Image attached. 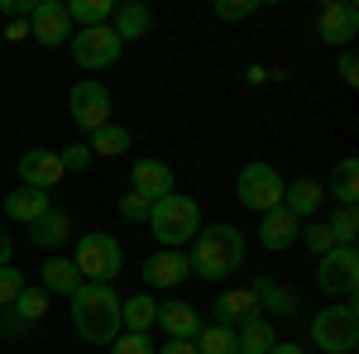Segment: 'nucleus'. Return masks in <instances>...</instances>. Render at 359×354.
I'll list each match as a JSON object with an SVG mask.
<instances>
[{"label": "nucleus", "mask_w": 359, "mask_h": 354, "mask_svg": "<svg viewBox=\"0 0 359 354\" xmlns=\"http://www.w3.org/2000/svg\"><path fill=\"white\" fill-rule=\"evenodd\" d=\"M245 264V230H235V225H201L192 240V254H187V268L192 278H206V282H221L230 273Z\"/></svg>", "instance_id": "obj_1"}, {"label": "nucleus", "mask_w": 359, "mask_h": 354, "mask_svg": "<svg viewBox=\"0 0 359 354\" xmlns=\"http://www.w3.org/2000/svg\"><path fill=\"white\" fill-rule=\"evenodd\" d=\"M67 301H72V326H77V335L86 345H111L120 335V297H115V287L82 282Z\"/></svg>", "instance_id": "obj_2"}, {"label": "nucleus", "mask_w": 359, "mask_h": 354, "mask_svg": "<svg viewBox=\"0 0 359 354\" xmlns=\"http://www.w3.org/2000/svg\"><path fill=\"white\" fill-rule=\"evenodd\" d=\"M149 230H154V240L163 249H182L201 230V206L192 196H182V191H168V196H158L149 206Z\"/></svg>", "instance_id": "obj_3"}, {"label": "nucleus", "mask_w": 359, "mask_h": 354, "mask_svg": "<svg viewBox=\"0 0 359 354\" xmlns=\"http://www.w3.org/2000/svg\"><path fill=\"white\" fill-rule=\"evenodd\" d=\"M72 268L82 273V282H106L111 287L115 278H120V268H125V249H120V240H111V235H82L77 240V254H72Z\"/></svg>", "instance_id": "obj_4"}, {"label": "nucleus", "mask_w": 359, "mask_h": 354, "mask_svg": "<svg viewBox=\"0 0 359 354\" xmlns=\"http://www.w3.org/2000/svg\"><path fill=\"white\" fill-rule=\"evenodd\" d=\"M311 345L326 354H350L359 345V311L345 301V306H321L311 316Z\"/></svg>", "instance_id": "obj_5"}, {"label": "nucleus", "mask_w": 359, "mask_h": 354, "mask_svg": "<svg viewBox=\"0 0 359 354\" xmlns=\"http://www.w3.org/2000/svg\"><path fill=\"white\" fill-rule=\"evenodd\" d=\"M283 172L273 163H245L240 168V177H235V196H240V206L254 211V216H264V211H273L283 206Z\"/></svg>", "instance_id": "obj_6"}, {"label": "nucleus", "mask_w": 359, "mask_h": 354, "mask_svg": "<svg viewBox=\"0 0 359 354\" xmlns=\"http://www.w3.org/2000/svg\"><path fill=\"white\" fill-rule=\"evenodd\" d=\"M120 53H125V43L115 39L111 25L72 29V57H77V67H86V72H106V67H115Z\"/></svg>", "instance_id": "obj_7"}, {"label": "nucleus", "mask_w": 359, "mask_h": 354, "mask_svg": "<svg viewBox=\"0 0 359 354\" xmlns=\"http://www.w3.org/2000/svg\"><path fill=\"white\" fill-rule=\"evenodd\" d=\"M316 287L326 297H355L359 287V254L350 245H335L331 254L316 259Z\"/></svg>", "instance_id": "obj_8"}, {"label": "nucleus", "mask_w": 359, "mask_h": 354, "mask_svg": "<svg viewBox=\"0 0 359 354\" xmlns=\"http://www.w3.org/2000/svg\"><path fill=\"white\" fill-rule=\"evenodd\" d=\"M67 110H72V120H77L82 135H96L101 125H111V91L86 77V82H77L67 91Z\"/></svg>", "instance_id": "obj_9"}, {"label": "nucleus", "mask_w": 359, "mask_h": 354, "mask_svg": "<svg viewBox=\"0 0 359 354\" xmlns=\"http://www.w3.org/2000/svg\"><path fill=\"white\" fill-rule=\"evenodd\" d=\"M29 39H34V43H43V48L72 43L67 5H57V0H34V10H29Z\"/></svg>", "instance_id": "obj_10"}, {"label": "nucleus", "mask_w": 359, "mask_h": 354, "mask_svg": "<svg viewBox=\"0 0 359 354\" xmlns=\"http://www.w3.org/2000/svg\"><path fill=\"white\" fill-rule=\"evenodd\" d=\"M316 34H321L326 43H335V48H350L355 34H359V10L350 0H331V5L321 10V20H316Z\"/></svg>", "instance_id": "obj_11"}, {"label": "nucleus", "mask_w": 359, "mask_h": 354, "mask_svg": "<svg viewBox=\"0 0 359 354\" xmlns=\"http://www.w3.org/2000/svg\"><path fill=\"white\" fill-rule=\"evenodd\" d=\"M62 177H67V172H62L53 149H29V154H20V182H25V187L53 191Z\"/></svg>", "instance_id": "obj_12"}, {"label": "nucleus", "mask_w": 359, "mask_h": 354, "mask_svg": "<svg viewBox=\"0 0 359 354\" xmlns=\"http://www.w3.org/2000/svg\"><path fill=\"white\" fill-rule=\"evenodd\" d=\"M187 278H192V268H187V254L182 249H158V254L144 259V282L149 287H177Z\"/></svg>", "instance_id": "obj_13"}, {"label": "nucleus", "mask_w": 359, "mask_h": 354, "mask_svg": "<svg viewBox=\"0 0 359 354\" xmlns=\"http://www.w3.org/2000/svg\"><path fill=\"white\" fill-rule=\"evenodd\" d=\"M154 326L168 330V340H196V330L206 326L201 321V311H196L192 301H158V316H154Z\"/></svg>", "instance_id": "obj_14"}, {"label": "nucleus", "mask_w": 359, "mask_h": 354, "mask_svg": "<svg viewBox=\"0 0 359 354\" xmlns=\"http://www.w3.org/2000/svg\"><path fill=\"white\" fill-rule=\"evenodd\" d=\"M297 230H302V220L292 216L287 206H273V211L259 216V245L269 249V254H283V249L297 240Z\"/></svg>", "instance_id": "obj_15"}, {"label": "nucleus", "mask_w": 359, "mask_h": 354, "mask_svg": "<svg viewBox=\"0 0 359 354\" xmlns=\"http://www.w3.org/2000/svg\"><path fill=\"white\" fill-rule=\"evenodd\" d=\"M130 187H135V196H144V201L154 206L158 196L172 191V168H168L163 158H139L135 172H130Z\"/></svg>", "instance_id": "obj_16"}, {"label": "nucleus", "mask_w": 359, "mask_h": 354, "mask_svg": "<svg viewBox=\"0 0 359 354\" xmlns=\"http://www.w3.org/2000/svg\"><path fill=\"white\" fill-rule=\"evenodd\" d=\"M283 206H287L297 220H311L321 206H326V187H321L316 177H292V182L283 187Z\"/></svg>", "instance_id": "obj_17"}, {"label": "nucleus", "mask_w": 359, "mask_h": 354, "mask_svg": "<svg viewBox=\"0 0 359 354\" xmlns=\"http://www.w3.org/2000/svg\"><path fill=\"white\" fill-rule=\"evenodd\" d=\"M111 29H115V39H120V43H139V39L154 29V10H149V5H139V0H125V5H115Z\"/></svg>", "instance_id": "obj_18"}, {"label": "nucleus", "mask_w": 359, "mask_h": 354, "mask_svg": "<svg viewBox=\"0 0 359 354\" xmlns=\"http://www.w3.org/2000/svg\"><path fill=\"white\" fill-rule=\"evenodd\" d=\"M43 211H53V206H48V191H39V187H25L20 182V187L5 196V216L20 220V225H34Z\"/></svg>", "instance_id": "obj_19"}, {"label": "nucleus", "mask_w": 359, "mask_h": 354, "mask_svg": "<svg viewBox=\"0 0 359 354\" xmlns=\"http://www.w3.org/2000/svg\"><path fill=\"white\" fill-rule=\"evenodd\" d=\"M154 316H158V301L135 292V297H120V330L130 335H149L154 330Z\"/></svg>", "instance_id": "obj_20"}, {"label": "nucleus", "mask_w": 359, "mask_h": 354, "mask_svg": "<svg viewBox=\"0 0 359 354\" xmlns=\"http://www.w3.org/2000/svg\"><path fill=\"white\" fill-rule=\"evenodd\" d=\"M67 235H72V220L62 216V211H43V216L29 225V240H34L39 249H62Z\"/></svg>", "instance_id": "obj_21"}, {"label": "nucleus", "mask_w": 359, "mask_h": 354, "mask_svg": "<svg viewBox=\"0 0 359 354\" xmlns=\"http://www.w3.org/2000/svg\"><path fill=\"white\" fill-rule=\"evenodd\" d=\"M273 326H269V316H249V321H240V330H235V350L240 354H269L273 350Z\"/></svg>", "instance_id": "obj_22"}, {"label": "nucleus", "mask_w": 359, "mask_h": 354, "mask_svg": "<svg viewBox=\"0 0 359 354\" xmlns=\"http://www.w3.org/2000/svg\"><path fill=\"white\" fill-rule=\"evenodd\" d=\"M249 316H259V301H254V287H230L216 297V321L230 326V321H249Z\"/></svg>", "instance_id": "obj_23"}, {"label": "nucleus", "mask_w": 359, "mask_h": 354, "mask_svg": "<svg viewBox=\"0 0 359 354\" xmlns=\"http://www.w3.org/2000/svg\"><path fill=\"white\" fill-rule=\"evenodd\" d=\"M77 287H82V273L72 268V259L53 254V259L43 264V292H62V297H72Z\"/></svg>", "instance_id": "obj_24"}, {"label": "nucleus", "mask_w": 359, "mask_h": 354, "mask_svg": "<svg viewBox=\"0 0 359 354\" xmlns=\"http://www.w3.org/2000/svg\"><path fill=\"white\" fill-rule=\"evenodd\" d=\"M86 149H91V158H120V154H130V130L111 120V125H101V130L91 135Z\"/></svg>", "instance_id": "obj_25"}, {"label": "nucleus", "mask_w": 359, "mask_h": 354, "mask_svg": "<svg viewBox=\"0 0 359 354\" xmlns=\"http://www.w3.org/2000/svg\"><path fill=\"white\" fill-rule=\"evenodd\" d=\"M254 301H259V306H269L273 316H292V311L302 306V301H297V292L278 287L273 278H259V282H254Z\"/></svg>", "instance_id": "obj_26"}, {"label": "nucleus", "mask_w": 359, "mask_h": 354, "mask_svg": "<svg viewBox=\"0 0 359 354\" xmlns=\"http://www.w3.org/2000/svg\"><path fill=\"white\" fill-rule=\"evenodd\" d=\"M192 345H196V354H240L235 350V326H221V321L201 326Z\"/></svg>", "instance_id": "obj_27"}, {"label": "nucleus", "mask_w": 359, "mask_h": 354, "mask_svg": "<svg viewBox=\"0 0 359 354\" xmlns=\"http://www.w3.org/2000/svg\"><path fill=\"white\" fill-rule=\"evenodd\" d=\"M331 196L340 201V206H355V201H359V163H355V158H340V163H335Z\"/></svg>", "instance_id": "obj_28"}, {"label": "nucleus", "mask_w": 359, "mask_h": 354, "mask_svg": "<svg viewBox=\"0 0 359 354\" xmlns=\"http://www.w3.org/2000/svg\"><path fill=\"white\" fill-rule=\"evenodd\" d=\"M115 15V0H72L67 5V20L82 29H96V25H111Z\"/></svg>", "instance_id": "obj_29"}, {"label": "nucleus", "mask_w": 359, "mask_h": 354, "mask_svg": "<svg viewBox=\"0 0 359 354\" xmlns=\"http://www.w3.org/2000/svg\"><path fill=\"white\" fill-rule=\"evenodd\" d=\"M10 306H15L20 321H43V316H48V292H43V287H25Z\"/></svg>", "instance_id": "obj_30"}, {"label": "nucleus", "mask_w": 359, "mask_h": 354, "mask_svg": "<svg viewBox=\"0 0 359 354\" xmlns=\"http://www.w3.org/2000/svg\"><path fill=\"white\" fill-rule=\"evenodd\" d=\"M297 240H302V245L311 249L316 259H321V254H331V249H335V235H331V225H326V220H311L306 230H297Z\"/></svg>", "instance_id": "obj_31"}, {"label": "nucleus", "mask_w": 359, "mask_h": 354, "mask_svg": "<svg viewBox=\"0 0 359 354\" xmlns=\"http://www.w3.org/2000/svg\"><path fill=\"white\" fill-rule=\"evenodd\" d=\"M331 235H335V245L355 249V235H359V211L355 206H340V211L331 216Z\"/></svg>", "instance_id": "obj_32"}, {"label": "nucleus", "mask_w": 359, "mask_h": 354, "mask_svg": "<svg viewBox=\"0 0 359 354\" xmlns=\"http://www.w3.org/2000/svg\"><path fill=\"white\" fill-rule=\"evenodd\" d=\"M211 15H216L221 25H235V20H249V15H254V0H216Z\"/></svg>", "instance_id": "obj_33"}, {"label": "nucleus", "mask_w": 359, "mask_h": 354, "mask_svg": "<svg viewBox=\"0 0 359 354\" xmlns=\"http://www.w3.org/2000/svg\"><path fill=\"white\" fill-rule=\"evenodd\" d=\"M57 163H62V172H86L96 158H91V149H86V144H67V149L57 154Z\"/></svg>", "instance_id": "obj_34"}, {"label": "nucleus", "mask_w": 359, "mask_h": 354, "mask_svg": "<svg viewBox=\"0 0 359 354\" xmlns=\"http://www.w3.org/2000/svg\"><path fill=\"white\" fill-rule=\"evenodd\" d=\"M20 292H25V273L5 264V268H0V306H10V301L20 297Z\"/></svg>", "instance_id": "obj_35"}, {"label": "nucleus", "mask_w": 359, "mask_h": 354, "mask_svg": "<svg viewBox=\"0 0 359 354\" xmlns=\"http://www.w3.org/2000/svg\"><path fill=\"white\" fill-rule=\"evenodd\" d=\"M111 354H154V340L125 330V335H115V340H111Z\"/></svg>", "instance_id": "obj_36"}, {"label": "nucleus", "mask_w": 359, "mask_h": 354, "mask_svg": "<svg viewBox=\"0 0 359 354\" xmlns=\"http://www.w3.org/2000/svg\"><path fill=\"white\" fill-rule=\"evenodd\" d=\"M120 216L125 220H149V201L135 196V191H125V196H120Z\"/></svg>", "instance_id": "obj_37"}, {"label": "nucleus", "mask_w": 359, "mask_h": 354, "mask_svg": "<svg viewBox=\"0 0 359 354\" xmlns=\"http://www.w3.org/2000/svg\"><path fill=\"white\" fill-rule=\"evenodd\" d=\"M340 82L359 86V57H355V48H345V53H340Z\"/></svg>", "instance_id": "obj_38"}, {"label": "nucleus", "mask_w": 359, "mask_h": 354, "mask_svg": "<svg viewBox=\"0 0 359 354\" xmlns=\"http://www.w3.org/2000/svg\"><path fill=\"white\" fill-rule=\"evenodd\" d=\"M154 354H196L192 340H168V345H154Z\"/></svg>", "instance_id": "obj_39"}, {"label": "nucleus", "mask_w": 359, "mask_h": 354, "mask_svg": "<svg viewBox=\"0 0 359 354\" xmlns=\"http://www.w3.org/2000/svg\"><path fill=\"white\" fill-rule=\"evenodd\" d=\"M269 354H306V345H297V340H273Z\"/></svg>", "instance_id": "obj_40"}, {"label": "nucleus", "mask_w": 359, "mask_h": 354, "mask_svg": "<svg viewBox=\"0 0 359 354\" xmlns=\"http://www.w3.org/2000/svg\"><path fill=\"white\" fill-rule=\"evenodd\" d=\"M5 39H15V43H20V39H29V20H15V25L5 29Z\"/></svg>", "instance_id": "obj_41"}, {"label": "nucleus", "mask_w": 359, "mask_h": 354, "mask_svg": "<svg viewBox=\"0 0 359 354\" xmlns=\"http://www.w3.org/2000/svg\"><path fill=\"white\" fill-rule=\"evenodd\" d=\"M5 264H10V235L0 230V268H5Z\"/></svg>", "instance_id": "obj_42"}, {"label": "nucleus", "mask_w": 359, "mask_h": 354, "mask_svg": "<svg viewBox=\"0 0 359 354\" xmlns=\"http://www.w3.org/2000/svg\"><path fill=\"white\" fill-rule=\"evenodd\" d=\"M350 354H355V350H350Z\"/></svg>", "instance_id": "obj_43"}]
</instances>
